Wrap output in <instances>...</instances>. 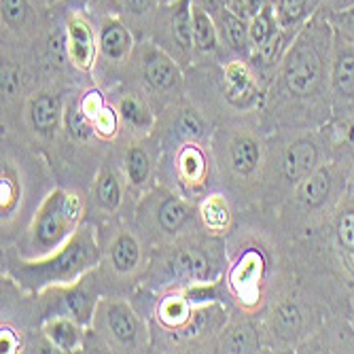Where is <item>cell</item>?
I'll return each mask as SVG.
<instances>
[{
	"instance_id": "cell-21",
	"label": "cell",
	"mask_w": 354,
	"mask_h": 354,
	"mask_svg": "<svg viewBox=\"0 0 354 354\" xmlns=\"http://www.w3.org/2000/svg\"><path fill=\"white\" fill-rule=\"evenodd\" d=\"M111 261L119 274H130L138 268L140 246L130 234H119V238L111 246Z\"/></svg>"
},
{
	"instance_id": "cell-6",
	"label": "cell",
	"mask_w": 354,
	"mask_h": 354,
	"mask_svg": "<svg viewBox=\"0 0 354 354\" xmlns=\"http://www.w3.org/2000/svg\"><path fill=\"white\" fill-rule=\"evenodd\" d=\"M66 45H68V59L83 73L93 68L95 53H98V37L83 15V11H73L66 21Z\"/></svg>"
},
{
	"instance_id": "cell-29",
	"label": "cell",
	"mask_w": 354,
	"mask_h": 354,
	"mask_svg": "<svg viewBox=\"0 0 354 354\" xmlns=\"http://www.w3.org/2000/svg\"><path fill=\"white\" fill-rule=\"evenodd\" d=\"M64 119H66V127L73 138L77 140H87L93 136L95 127H93V121L85 115V111L79 106H68V111L64 113Z\"/></svg>"
},
{
	"instance_id": "cell-34",
	"label": "cell",
	"mask_w": 354,
	"mask_h": 354,
	"mask_svg": "<svg viewBox=\"0 0 354 354\" xmlns=\"http://www.w3.org/2000/svg\"><path fill=\"white\" fill-rule=\"evenodd\" d=\"M91 121H93L95 132L102 134V136H106V138H111V136L117 132V113H115L111 106H106V104L93 115Z\"/></svg>"
},
{
	"instance_id": "cell-40",
	"label": "cell",
	"mask_w": 354,
	"mask_h": 354,
	"mask_svg": "<svg viewBox=\"0 0 354 354\" xmlns=\"http://www.w3.org/2000/svg\"><path fill=\"white\" fill-rule=\"evenodd\" d=\"M0 344H3V352H15L19 348V337L15 335V331L11 329H3V333H0Z\"/></svg>"
},
{
	"instance_id": "cell-19",
	"label": "cell",
	"mask_w": 354,
	"mask_h": 354,
	"mask_svg": "<svg viewBox=\"0 0 354 354\" xmlns=\"http://www.w3.org/2000/svg\"><path fill=\"white\" fill-rule=\"evenodd\" d=\"M280 24H278V17H276V9H274V3L263 7L257 15H252L248 19V41H250V55L261 49L266 43H270L278 32H280Z\"/></svg>"
},
{
	"instance_id": "cell-38",
	"label": "cell",
	"mask_w": 354,
	"mask_h": 354,
	"mask_svg": "<svg viewBox=\"0 0 354 354\" xmlns=\"http://www.w3.org/2000/svg\"><path fill=\"white\" fill-rule=\"evenodd\" d=\"M19 87V77L17 71L9 64H3V93L5 95H15Z\"/></svg>"
},
{
	"instance_id": "cell-43",
	"label": "cell",
	"mask_w": 354,
	"mask_h": 354,
	"mask_svg": "<svg viewBox=\"0 0 354 354\" xmlns=\"http://www.w3.org/2000/svg\"><path fill=\"white\" fill-rule=\"evenodd\" d=\"M91 3H100V5H113L117 7V0H91ZM119 9V7H117Z\"/></svg>"
},
{
	"instance_id": "cell-13",
	"label": "cell",
	"mask_w": 354,
	"mask_h": 354,
	"mask_svg": "<svg viewBox=\"0 0 354 354\" xmlns=\"http://www.w3.org/2000/svg\"><path fill=\"white\" fill-rule=\"evenodd\" d=\"M274 9L280 28L297 35L301 26L318 13V3L316 0H274Z\"/></svg>"
},
{
	"instance_id": "cell-2",
	"label": "cell",
	"mask_w": 354,
	"mask_h": 354,
	"mask_svg": "<svg viewBox=\"0 0 354 354\" xmlns=\"http://www.w3.org/2000/svg\"><path fill=\"white\" fill-rule=\"evenodd\" d=\"M100 259L98 244H95L91 230H79L68 242L57 250L49 252L45 259L35 263H21L17 268V276L24 286L32 291H41L51 284H71L83 272L93 268Z\"/></svg>"
},
{
	"instance_id": "cell-39",
	"label": "cell",
	"mask_w": 354,
	"mask_h": 354,
	"mask_svg": "<svg viewBox=\"0 0 354 354\" xmlns=\"http://www.w3.org/2000/svg\"><path fill=\"white\" fill-rule=\"evenodd\" d=\"M318 3V13H325V15H329V13H333V11H339V9H346V7H350L354 0H316Z\"/></svg>"
},
{
	"instance_id": "cell-12",
	"label": "cell",
	"mask_w": 354,
	"mask_h": 354,
	"mask_svg": "<svg viewBox=\"0 0 354 354\" xmlns=\"http://www.w3.org/2000/svg\"><path fill=\"white\" fill-rule=\"evenodd\" d=\"M274 333L284 342H299L306 333V312L295 301H282L274 312Z\"/></svg>"
},
{
	"instance_id": "cell-37",
	"label": "cell",
	"mask_w": 354,
	"mask_h": 354,
	"mask_svg": "<svg viewBox=\"0 0 354 354\" xmlns=\"http://www.w3.org/2000/svg\"><path fill=\"white\" fill-rule=\"evenodd\" d=\"M178 127H180V132L189 138H200L204 134V123L202 119L193 113V111H185L178 119Z\"/></svg>"
},
{
	"instance_id": "cell-44",
	"label": "cell",
	"mask_w": 354,
	"mask_h": 354,
	"mask_svg": "<svg viewBox=\"0 0 354 354\" xmlns=\"http://www.w3.org/2000/svg\"><path fill=\"white\" fill-rule=\"evenodd\" d=\"M348 318H350V323H352V327H354V304H352V308H350V314H348Z\"/></svg>"
},
{
	"instance_id": "cell-16",
	"label": "cell",
	"mask_w": 354,
	"mask_h": 354,
	"mask_svg": "<svg viewBox=\"0 0 354 354\" xmlns=\"http://www.w3.org/2000/svg\"><path fill=\"white\" fill-rule=\"evenodd\" d=\"M329 134L333 145V157L354 172V115L333 119L329 123Z\"/></svg>"
},
{
	"instance_id": "cell-4",
	"label": "cell",
	"mask_w": 354,
	"mask_h": 354,
	"mask_svg": "<svg viewBox=\"0 0 354 354\" xmlns=\"http://www.w3.org/2000/svg\"><path fill=\"white\" fill-rule=\"evenodd\" d=\"M331 109L333 119L354 115V47L337 35L331 62Z\"/></svg>"
},
{
	"instance_id": "cell-18",
	"label": "cell",
	"mask_w": 354,
	"mask_h": 354,
	"mask_svg": "<svg viewBox=\"0 0 354 354\" xmlns=\"http://www.w3.org/2000/svg\"><path fill=\"white\" fill-rule=\"evenodd\" d=\"M45 335L47 339L59 350V352H75L81 348V327L77 320L68 318V316H55L51 320H47L45 325Z\"/></svg>"
},
{
	"instance_id": "cell-1",
	"label": "cell",
	"mask_w": 354,
	"mask_h": 354,
	"mask_svg": "<svg viewBox=\"0 0 354 354\" xmlns=\"http://www.w3.org/2000/svg\"><path fill=\"white\" fill-rule=\"evenodd\" d=\"M335 32L325 13H316L301 26L284 51L276 85L284 100L297 109L299 119L314 127H325L333 119L331 109V62Z\"/></svg>"
},
{
	"instance_id": "cell-27",
	"label": "cell",
	"mask_w": 354,
	"mask_h": 354,
	"mask_svg": "<svg viewBox=\"0 0 354 354\" xmlns=\"http://www.w3.org/2000/svg\"><path fill=\"white\" fill-rule=\"evenodd\" d=\"M259 339L250 327H236L223 339V352H257Z\"/></svg>"
},
{
	"instance_id": "cell-3",
	"label": "cell",
	"mask_w": 354,
	"mask_h": 354,
	"mask_svg": "<svg viewBox=\"0 0 354 354\" xmlns=\"http://www.w3.org/2000/svg\"><path fill=\"white\" fill-rule=\"evenodd\" d=\"M81 218V200L75 193L53 191L39 208L30 230V244L39 254L57 250L68 242L75 225Z\"/></svg>"
},
{
	"instance_id": "cell-26",
	"label": "cell",
	"mask_w": 354,
	"mask_h": 354,
	"mask_svg": "<svg viewBox=\"0 0 354 354\" xmlns=\"http://www.w3.org/2000/svg\"><path fill=\"white\" fill-rule=\"evenodd\" d=\"M119 113L127 123L134 125V127H149L153 123L151 111L147 109V104L138 98L136 93H127L125 95V98L121 100V104H119Z\"/></svg>"
},
{
	"instance_id": "cell-10",
	"label": "cell",
	"mask_w": 354,
	"mask_h": 354,
	"mask_svg": "<svg viewBox=\"0 0 354 354\" xmlns=\"http://www.w3.org/2000/svg\"><path fill=\"white\" fill-rule=\"evenodd\" d=\"M214 24L218 28V39L227 45L234 53L250 57V41H248V19L238 15L234 9L223 7L214 15Z\"/></svg>"
},
{
	"instance_id": "cell-15",
	"label": "cell",
	"mask_w": 354,
	"mask_h": 354,
	"mask_svg": "<svg viewBox=\"0 0 354 354\" xmlns=\"http://www.w3.org/2000/svg\"><path fill=\"white\" fill-rule=\"evenodd\" d=\"M172 272L193 282H206L212 276V266L200 248H185L176 252L172 261Z\"/></svg>"
},
{
	"instance_id": "cell-31",
	"label": "cell",
	"mask_w": 354,
	"mask_h": 354,
	"mask_svg": "<svg viewBox=\"0 0 354 354\" xmlns=\"http://www.w3.org/2000/svg\"><path fill=\"white\" fill-rule=\"evenodd\" d=\"M327 19L331 21L335 35L354 47V3L350 7H346V9L329 13Z\"/></svg>"
},
{
	"instance_id": "cell-5",
	"label": "cell",
	"mask_w": 354,
	"mask_h": 354,
	"mask_svg": "<svg viewBox=\"0 0 354 354\" xmlns=\"http://www.w3.org/2000/svg\"><path fill=\"white\" fill-rule=\"evenodd\" d=\"M98 325L104 339L115 348H132L140 337V323L134 310L123 301H102L98 306Z\"/></svg>"
},
{
	"instance_id": "cell-24",
	"label": "cell",
	"mask_w": 354,
	"mask_h": 354,
	"mask_svg": "<svg viewBox=\"0 0 354 354\" xmlns=\"http://www.w3.org/2000/svg\"><path fill=\"white\" fill-rule=\"evenodd\" d=\"M95 200L104 210H115L121 204V185L113 170L104 168L95 183Z\"/></svg>"
},
{
	"instance_id": "cell-7",
	"label": "cell",
	"mask_w": 354,
	"mask_h": 354,
	"mask_svg": "<svg viewBox=\"0 0 354 354\" xmlns=\"http://www.w3.org/2000/svg\"><path fill=\"white\" fill-rule=\"evenodd\" d=\"M134 49V37L130 28L117 15H106L98 30V53L113 62H125Z\"/></svg>"
},
{
	"instance_id": "cell-45",
	"label": "cell",
	"mask_w": 354,
	"mask_h": 354,
	"mask_svg": "<svg viewBox=\"0 0 354 354\" xmlns=\"http://www.w3.org/2000/svg\"><path fill=\"white\" fill-rule=\"evenodd\" d=\"M159 5H168V3H174V0H157Z\"/></svg>"
},
{
	"instance_id": "cell-11",
	"label": "cell",
	"mask_w": 354,
	"mask_h": 354,
	"mask_svg": "<svg viewBox=\"0 0 354 354\" xmlns=\"http://www.w3.org/2000/svg\"><path fill=\"white\" fill-rule=\"evenodd\" d=\"M62 121V102L53 93H39L30 102V123L32 127L43 134L51 136Z\"/></svg>"
},
{
	"instance_id": "cell-9",
	"label": "cell",
	"mask_w": 354,
	"mask_h": 354,
	"mask_svg": "<svg viewBox=\"0 0 354 354\" xmlns=\"http://www.w3.org/2000/svg\"><path fill=\"white\" fill-rule=\"evenodd\" d=\"M166 9V28L168 39L180 53H193L196 43H193V24H191V0H174L168 5H159Z\"/></svg>"
},
{
	"instance_id": "cell-25",
	"label": "cell",
	"mask_w": 354,
	"mask_h": 354,
	"mask_svg": "<svg viewBox=\"0 0 354 354\" xmlns=\"http://www.w3.org/2000/svg\"><path fill=\"white\" fill-rule=\"evenodd\" d=\"M0 7H3V24L13 30L21 32L32 15V5L30 0H0Z\"/></svg>"
},
{
	"instance_id": "cell-22",
	"label": "cell",
	"mask_w": 354,
	"mask_h": 354,
	"mask_svg": "<svg viewBox=\"0 0 354 354\" xmlns=\"http://www.w3.org/2000/svg\"><path fill=\"white\" fill-rule=\"evenodd\" d=\"M189 218H191V208L180 198H166L157 210V221L162 225V230L168 234L178 232Z\"/></svg>"
},
{
	"instance_id": "cell-46",
	"label": "cell",
	"mask_w": 354,
	"mask_h": 354,
	"mask_svg": "<svg viewBox=\"0 0 354 354\" xmlns=\"http://www.w3.org/2000/svg\"><path fill=\"white\" fill-rule=\"evenodd\" d=\"M45 3H49V5H53V3H57V0H45Z\"/></svg>"
},
{
	"instance_id": "cell-42",
	"label": "cell",
	"mask_w": 354,
	"mask_h": 354,
	"mask_svg": "<svg viewBox=\"0 0 354 354\" xmlns=\"http://www.w3.org/2000/svg\"><path fill=\"white\" fill-rule=\"evenodd\" d=\"M66 5H68L73 11H83L87 5H91V0H66Z\"/></svg>"
},
{
	"instance_id": "cell-17",
	"label": "cell",
	"mask_w": 354,
	"mask_h": 354,
	"mask_svg": "<svg viewBox=\"0 0 354 354\" xmlns=\"http://www.w3.org/2000/svg\"><path fill=\"white\" fill-rule=\"evenodd\" d=\"M191 24H193V43H196V51L200 53H214L218 49V28L214 24V17L193 3L191 7Z\"/></svg>"
},
{
	"instance_id": "cell-20",
	"label": "cell",
	"mask_w": 354,
	"mask_h": 354,
	"mask_svg": "<svg viewBox=\"0 0 354 354\" xmlns=\"http://www.w3.org/2000/svg\"><path fill=\"white\" fill-rule=\"evenodd\" d=\"M230 159H232V168L238 174L248 176L257 170V166L261 164V147L250 136H238L232 142Z\"/></svg>"
},
{
	"instance_id": "cell-14",
	"label": "cell",
	"mask_w": 354,
	"mask_h": 354,
	"mask_svg": "<svg viewBox=\"0 0 354 354\" xmlns=\"http://www.w3.org/2000/svg\"><path fill=\"white\" fill-rule=\"evenodd\" d=\"M225 91H227L230 102H234L236 106H246L257 95L252 75L242 62H232L225 71Z\"/></svg>"
},
{
	"instance_id": "cell-28",
	"label": "cell",
	"mask_w": 354,
	"mask_h": 354,
	"mask_svg": "<svg viewBox=\"0 0 354 354\" xmlns=\"http://www.w3.org/2000/svg\"><path fill=\"white\" fill-rule=\"evenodd\" d=\"M125 170H127V178H130L132 185H142L149 178V170H151V162L147 153L140 147H132L125 155Z\"/></svg>"
},
{
	"instance_id": "cell-41",
	"label": "cell",
	"mask_w": 354,
	"mask_h": 354,
	"mask_svg": "<svg viewBox=\"0 0 354 354\" xmlns=\"http://www.w3.org/2000/svg\"><path fill=\"white\" fill-rule=\"evenodd\" d=\"M227 3H230V0H200V7H204L210 15H214L218 9H223V7H227Z\"/></svg>"
},
{
	"instance_id": "cell-23",
	"label": "cell",
	"mask_w": 354,
	"mask_h": 354,
	"mask_svg": "<svg viewBox=\"0 0 354 354\" xmlns=\"http://www.w3.org/2000/svg\"><path fill=\"white\" fill-rule=\"evenodd\" d=\"M178 172L180 176L191 183V185H200L206 176V162L204 155L198 147H185L178 155Z\"/></svg>"
},
{
	"instance_id": "cell-36",
	"label": "cell",
	"mask_w": 354,
	"mask_h": 354,
	"mask_svg": "<svg viewBox=\"0 0 354 354\" xmlns=\"http://www.w3.org/2000/svg\"><path fill=\"white\" fill-rule=\"evenodd\" d=\"M162 316L166 323L170 325H178L183 320H187L189 316V306L185 301H178V299H168L164 306H162Z\"/></svg>"
},
{
	"instance_id": "cell-8",
	"label": "cell",
	"mask_w": 354,
	"mask_h": 354,
	"mask_svg": "<svg viewBox=\"0 0 354 354\" xmlns=\"http://www.w3.org/2000/svg\"><path fill=\"white\" fill-rule=\"evenodd\" d=\"M142 75L147 83L157 91H168L180 83L178 64L164 49L149 45L142 53Z\"/></svg>"
},
{
	"instance_id": "cell-32",
	"label": "cell",
	"mask_w": 354,
	"mask_h": 354,
	"mask_svg": "<svg viewBox=\"0 0 354 354\" xmlns=\"http://www.w3.org/2000/svg\"><path fill=\"white\" fill-rule=\"evenodd\" d=\"M66 316L77 323H89L91 320V297L83 291H71L66 295Z\"/></svg>"
},
{
	"instance_id": "cell-30",
	"label": "cell",
	"mask_w": 354,
	"mask_h": 354,
	"mask_svg": "<svg viewBox=\"0 0 354 354\" xmlns=\"http://www.w3.org/2000/svg\"><path fill=\"white\" fill-rule=\"evenodd\" d=\"M202 218L206 223V227L214 232H223L230 223V210L218 196H212L202 208Z\"/></svg>"
},
{
	"instance_id": "cell-35",
	"label": "cell",
	"mask_w": 354,
	"mask_h": 354,
	"mask_svg": "<svg viewBox=\"0 0 354 354\" xmlns=\"http://www.w3.org/2000/svg\"><path fill=\"white\" fill-rule=\"evenodd\" d=\"M155 5H159L157 0H117V7L132 17H147Z\"/></svg>"
},
{
	"instance_id": "cell-33",
	"label": "cell",
	"mask_w": 354,
	"mask_h": 354,
	"mask_svg": "<svg viewBox=\"0 0 354 354\" xmlns=\"http://www.w3.org/2000/svg\"><path fill=\"white\" fill-rule=\"evenodd\" d=\"M17 196H19V187L13 174L3 170V183H0V198H3V214H9L15 204H17Z\"/></svg>"
}]
</instances>
